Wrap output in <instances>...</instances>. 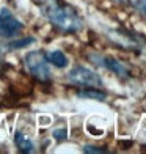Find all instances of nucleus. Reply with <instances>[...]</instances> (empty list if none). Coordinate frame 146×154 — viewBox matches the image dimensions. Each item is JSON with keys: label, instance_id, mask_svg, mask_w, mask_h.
Here are the masks:
<instances>
[{"label": "nucleus", "instance_id": "nucleus-1", "mask_svg": "<svg viewBox=\"0 0 146 154\" xmlns=\"http://www.w3.org/2000/svg\"><path fill=\"white\" fill-rule=\"evenodd\" d=\"M44 11H46L49 20H50L58 30L65 32V33L79 32L83 27L80 16L71 8V6L65 5L63 2H60V0H49V3L46 5Z\"/></svg>", "mask_w": 146, "mask_h": 154}, {"label": "nucleus", "instance_id": "nucleus-2", "mask_svg": "<svg viewBox=\"0 0 146 154\" xmlns=\"http://www.w3.org/2000/svg\"><path fill=\"white\" fill-rule=\"evenodd\" d=\"M25 68L35 79L39 82H49L50 80V69H49V61L46 58V54L41 51H33L25 55Z\"/></svg>", "mask_w": 146, "mask_h": 154}, {"label": "nucleus", "instance_id": "nucleus-3", "mask_svg": "<svg viewBox=\"0 0 146 154\" xmlns=\"http://www.w3.org/2000/svg\"><path fill=\"white\" fill-rule=\"evenodd\" d=\"M68 79L74 85H80V87H101L102 85V79L101 75L88 69L85 66H75L71 69V72L68 74Z\"/></svg>", "mask_w": 146, "mask_h": 154}, {"label": "nucleus", "instance_id": "nucleus-4", "mask_svg": "<svg viewBox=\"0 0 146 154\" xmlns=\"http://www.w3.org/2000/svg\"><path fill=\"white\" fill-rule=\"evenodd\" d=\"M20 30H22V24L6 8L0 10V36L11 38L16 36Z\"/></svg>", "mask_w": 146, "mask_h": 154}, {"label": "nucleus", "instance_id": "nucleus-5", "mask_svg": "<svg viewBox=\"0 0 146 154\" xmlns=\"http://www.w3.org/2000/svg\"><path fill=\"white\" fill-rule=\"evenodd\" d=\"M97 63L99 65H102L104 68L110 69L112 72H115L118 77H123V79H126V77H129V69L123 65V63H120L118 60L112 58V57H104L101 60H97Z\"/></svg>", "mask_w": 146, "mask_h": 154}, {"label": "nucleus", "instance_id": "nucleus-6", "mask_svg": "<svg viewBox=\"0 0 146 154\" xmlns=\"http://www.w3.org/2000/svg\"><path fill=\"white\" fill-rule=\"evenodd\" d=\"M14 142H16V146L19 148L20 152L24 154H29V152H33L35 151V146H33V142L27 138L22 132H16L14 135Z\"/></svg>", "mask_w": 146, "mask_h": 154}, {"label": "nucleus", "instance_id": "nucleus-7", "mask_svg": "<svg viewBox=\"0 0 146 154\" xmlns=\"http://www.w3.org/2000/svg\"><path fill=\"white\" fill-rule=\"evenodd\" d=\"M46 58H47V61L50 63V65L57 66V68H66L68 66V58H66V55L61 51L49 52V54H46Z\"/></svg>", "mask_w": 146, "mask_h": 154}, {"label": "nucleus", "instance_id": "nucleus-8", "mask_svg": "<svg viewBox=\"0 0 146 154\" xmlns=\"http://www.w3.org/2000/svg\"><path fill=\"white\" fill-rule=\"evenodd\" d=\"M79 97H87V99H97V101H105V93L97 91V90H82L77 93Z\"/></svg>", "mask_w": 146, "mask_h": 154}, {"label": "nucleus", "instance_id": "nucleus-9", "mask_svg": "<svg viewBox=\"0 0 146 154\" xmlns=\"http://www.w3.org/2000/svg\"><path fill=\"white\" fill-rule=\"evenodd\" d=\"M35 43V39L33 38H24V39H16V41H13V43L8 44L10 49H20V47H25V46H29Z\"/></svg>", "mask_w": 146, "mask_h": 154}, {"label": "nucleus", "instance_id": "nucleus-10", "mask_svg": "<svg viewBox=\"0 0 146 154\" xmlns=\"http://www.w3.org/2000/svg\"><path fill=\"white\" fill-rule=\"evenodd\" d=\"M52 135H53V138H55V140H58V142H63V140H66V138H68V131H66V128L55 129Z\"/></svg>", "mask_w": 146, "mask_h": 154}, {"label": "nucleus", "instance_id": "nucleus-11", "mask_svg": "<svg viewBox=\"0 0 146 154\" xmlns=\"http://www.w3.org/2000/svg\"><path fill=\"white\" fill-rule=\"evenodd\" d=\"M134 5L146 16V0H134Z\"/></svg>", "mask_w": 146, "mask_h": 154}, {"label": "nucleus", "instance_id": "nucleus-12", "mask_svg": "<svg viewBox=\"0 0 146 154\" xmlns=\"http://www.w3.org/2000/svg\"><path fill=\"white\" fill-rule=\"evenodd\" d=\"M83 151H85V152H105V149L96 148V146H90V145H87L85 148H83Z\"/></svg>", "mask_w": 146, "mask_h": 154}]
</instances>
